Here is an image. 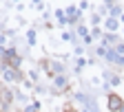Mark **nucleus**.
Instances as JSON below:
<instances>
[{"label": "nucleus", "instance_id": "obj_1", "mask_svg": "<svg viewBox=\"0 0 124 112\" xmlns=\"http://www.w3.org/2000/svg\"><path fill=\"white\" fill-rule=\"evenodd\" d=\"M106 106H108V110H111V112H117V110H122L124 101L117 97V94H108V101H106Z\"/></svg>", "mask_w": 124, "mask_h": 112}, {"label": "nucleus", "instance_id": "obj_2", "mask_svg": "<svg viewBox=\"0 0 124 112\" xmlns=\"http://www.w3.org/2000/svg\"><path fill=\"white\" fill-rule=\"evenodd\" d=\"M9 106H11V92L5 86H0V110H5Z\"/></svg>", "mask_w": 124, "mask_h": 112}, {"label": "nucleus", "instance_id": "obj_3", "mask_svg": "<svg viewBox=\"0 0 124 112\" xmlns=\"http://www.w3.org/2000/svg\"><path fill=\"white\" fill-rule=\"evenodd\" d=\"M62 112H75V108L71 103H64V110H62Z\"/></svg>", "mask_w": 124, "mask_h": 112}, {"label": "nucleus", "instance_id": "obj_4", "mask_svg": "<svg viewBox=\"0 0 124 112\" xmlns=\"http://www.w3.org/2000/svg\"><path fill=\"white\" fill-rule=\"evenodd\" d=\"M0 112H5V110H0Z\"/></svg>", "mask_w": 124, "mask_h": 112}]
</instances>
